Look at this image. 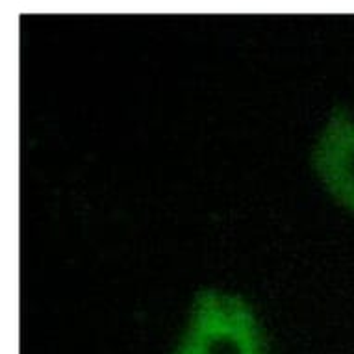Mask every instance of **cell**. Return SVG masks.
Wrapping results in <instances>:
<instances>
[{"label": "cell", "mask_w": 354, "mask_h": 354, "mask_svg": "<svg viewBox=\"0 0 354 354\" xmlns=\"http://www.w3.org/2000/svg\"><path fill=\"white\" fill-rule=\"evenodd\" d=\"M173 354H268L254 312L238 295L198 293Z\"/></svg>", "instance_id": "6da1fadb"}, {"label": "cell", "mask_w": 354, "mask_h": 354, "mask_svg": "<svg viewBox=\"0 0 354 354\" xmlns=\"http://www.w3.org/2000/svg\"><path fill=\"white\" fill-rule=\"evenodd\" d=\"M312 165L326 192L354 214V113L336 108L321 130Z\"/></svg>", "instance_id": "7a4b0ae2"}]
</instances>
